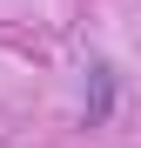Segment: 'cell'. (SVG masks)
<instances>
[{
  "label": "cell",
  "instance_id": "1",
  "mask_svg": "<svg viewBox=\"0 0 141 148\" xmlns=\"http://www.w3.org/2000/svg\"><path fill=\"white\" fill-rule=\"evenodd\" d=\"M114 101H121V74L114 61H87V101H81V128H108Z\"/></svg>",
  "mask_w": 141,
  "mask_h": 148
}]
</instances>
